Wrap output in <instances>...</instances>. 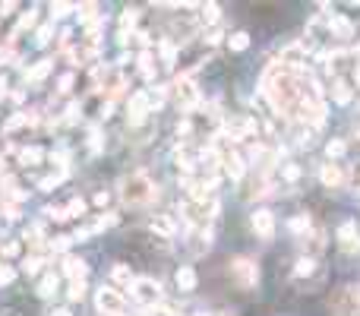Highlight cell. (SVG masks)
Wrapping results in <instances>:
<instances>
[{"mask_svg": "<svg viewBox=\"0 0 360 316\" xmlns=\"http://www.w3.org/2000/svg\"><path fill=\"white\" fill-rule=\"evenodd\" d=\"M155 193L158 190H155V184H152V177L143 171H133L120 180V200L127 203V206H146V203L155 200Z\"/></svg>", "mask_w": 360, "mask_h": 316, "instance_id": "obj_1", "label": "cell"}, {"mask_svg": "<svg viewBox=\"0 0 360 316\" xmlns=\"http://www.w3.org/2000/svg\"><path fill=\"white\" fill-rule=\"evenodd\" d=\"M218 209L221 206H218L215 196H212V200H184L180 203V215L193 225V231H196V228H209L212 219L218 215Z\"/></svg>", "mask_w": 360, "mask_h": 316, "instance_id": "obj_2", "label": "cell"}, {"mask_svg": "<svg viewBox=\"0 0 360 316\" xmlns=\"http://www.w3.org/2000/svg\"><path fill=\"white\" fill-rule=\"evenodd\" d=\"M228 272H231V282L244 291H253L259 285V266H256V260H250V256L231 260V269H228Z\"/></svg>", "mask_w": 360, "mask_h": 316, "instance_id": "obj_3", "label": "cell"}, {"mask_svg": "<svg viewBox=\"0 0 360 316\" xmlns=\"http://www.w3.org/2000/svg\"><path fill=\"white\" fill-rule=\"evenodd\" d=\"M95 307L104 316H123L127 313V301H123V291H117L114 285H102L95 294Z\"/></svg>", "mask_w": 360, "mask_h": 316, "instance_id": "obj_4", "label": "cell"}, {"mask_svg": "<svg viewBox=\"0 0 360 316\" xmlns=\"http://www.w3.org/2000/svg\"><path fill=\"white\" fill-rule=\"evenodd\" d=\"M329 310L332 316H357L360 313V297H357V288H338L329 301Z\"/></svg>", "mask_w": 360, "mask_h": 316, "instance_id": "obj_5", "label": "cell"}, {"mask_svg": "<svg viewBox=\"0 0 360 316\" xmlns=\"http://www.w3.org/2000/svg\"><path fill=\"white\" fill-rule=\"evenodd\" d=\"M133 297H136L143 307H149V310H155L158 303H164V297H162V285L155 282V278H136L133 282Z\"/></svg>", "mask_w": 360, "mask_h": 316, "instance_id": "obj_6", "label": "cell"}, {"mask_svg": "<svg viewBox=\"0 0 360 316\" xmlns=\"http://www.w3.org/2000/svg\"><path fill=\"white\" fill-rule=\"evenodd\" d=\"M215 152H218V149H215ZM218 155H221V171L228 174L231 180H240V177L246 174V158L240 155L237 149H221Z\"/></svg>", "mask_w": 360, "mask_h": 316, "instance_id": "obj_7", "label": "cell"}, {"mask_svg": "<svg viewBox=\"0 0 360 316\" xmlns=\"http://www.w3.org/2000/svg\"><path fill=\"white\" fill-rule=\"evenodd\" d=\"M149 114H152L149 92H136V95L130 98V104H127V120H130V127H139Z\"/></svg>", "mask_w": 360, "mask_h": 316, "instance_id": "obj_8", "label": "cell"}, {"mask_svg": "<svg viewBox=\"0 0 360 316\" xmlns=\"http://www.w3.org/2000/svg\"><path fill=\"white\" fill-rule=\"evenodd\" d=\"M250 228H253V234H256V237H263V241H272V237H275V215L269 212V209H253Z\"/></svg>", "mask_w": 360, "mask_h": 316, "instance_id": "obj_9", "label": "cell"}, {"mask_svg": "<svg viewBox=\"0 0 360 316\" xmlns=\"http://www.w3.org/2000/svg\"><path fill=\"white\" fill-rule=\"evenodd\" d=\"M171 89H174V95H177V102L184 104L187 111H193L199 104V89H196V83H193L190 76H180V79H177L174 86H171Z\"/></svg>", "mask_w": 360, "mask_h": 316, "instance_id": "obj_10", "label": "cell"}, {"mask_svg": "<svg viewBox=\"0 0 360 316\" xmlns=\"http://www.w3.org/2000/svg\"><path fill=\"white\" fill-rule=\"evenodd\" d=\"M335 237H338V247L345 250V253H360V231L354 221H341Z\"/></svg>", "mask_w": 360, "mask_h": 316, "instance_id": "obj_11", "label": "cell"}, {"mask_svg": "<svg viewBox=\"0 0 360 316\" xmlns=\"http://www.w3.org/2000/svg\"><path fill=\"white\" fill-rule=\"evenodd\" d=\"M329 35L338 38V42H351L357 35V29H354V22L345 13H329Z\"/></svg>", "mask_w": 360, "mask_h": 316, "instance_id": "obj_12", "label": "cell"}, {"mask_svg": "<svg viewBox=\"0 0 360 316\" xmlns=\"http://www.w3.org/2000/svg\"><path fill=\"white\" fill-rule=\"evenodd\" d=\"M320 180L322 187H329V190H338V187H345V171H341V165H335V161H329V165L320 168Z\"/></svg>", "mask_w": 360, "mask_h": 316, "instance_id": "obj_13", "label": "cell"}, {"mask_svg": "<svg viewBox=\"0 0 360 316\" xmlns=\"http://www.w3.org/2000/svg\"><path fill=\"white\" fill-rule=\"evenodd\" d=\"M61 272L67 275L70 282H86L88 266H86V260H79V256H63V269H61Z\"/></svg>", "mask_w": 360, "mask_h": 316, "instance_id": "obj_14", "label": "cell"}, {"mask_svg": "<svg viewBox=\"0 0 360 316\" xmlns=\"http://www.w3.org/2000/svg\"><path fill=\"white\" fill-rule=\"evenodd\" d=\"M332 102L335 104H351V98H354V89H351V83L347 79H341V76H335L332 79Z\"/></svg>", "mask_w": 360, "mask_h": 316, "instance_id": "obj_15", "label": "cell"}, {"mask_svg": "<svg viewBox=\"0 0 360 316\" xmlns=\"http://www.w3.org/2000/svg\"><path fill=\"white\" fill-rule=\"evenodd\" d=\"M304 247H306V256H316V253H322L326 250V231H320V228H313L310 234L304 237Z\"/></svg>", "mask_w": 360, "mask_h": 316, "instance_id": "obj_16", "label": "cell"}, {"mask_svg": "<svg viewBox=\"0 0 360 316\" xmlns=\"http://www.w3.org/2000/svg\"><path fill=\"white\" fill-rule=\"evenodd\" d=\"M111 282H114L117 291H120V288L130 291V288H133V282H136V275L130 272L127 266H114V269H111Z\"/></svg>", "mask_w": 360, "mask_h": 316, "instance_id": "obj_17", "label": "cell"}, {"mask_svg": "<svg viewBox=\"0 0 360 316\" xmlns=\"http://www.w3.org/2000/svg\"><path fill=\"white\" fill-rule=\"evenodd\" d=\"M174 282H177V288L180 291H196V272H193V266H180L177 269V275H174Z\"/></svg>", "mask_w": 360, "mask_h": 316, "instance_id": "obj_18", "label": "cell"}, {"mask_svg": "<svg viewBox=\"0 0 360 316\" xmlns=\"http://www.w3.org/2000/svg\"><path fill=\"white\" fill-rule=\"evenodd\" d=\"M288 228H291V234H297V237H306V234L313 231V219L306 212H300V215H294V219L288 221Z\"/></svg>", "mask_w": 360, "mask_h": 316, "instance_id": "obj_19", "label": "cell"}, {"mask_svg": "<svg viewBox=\"0 0 360 316\" xmlns=\"http://www.w3.org/2000/svg\"><path fill=\"white\" fill-rule=\"evenodd\" d=\"M310 275H320V266H316V260H310V256H304V260H297V266H294V278H310Z\"/></svg>", "mask_w": 360, "mask_h": 316, "instance_id": "obj_20", "label": "cell"}, {"mask_svg": "<svg viewBox=\"0 0 360 316\" xmlns=\"http://www.w3.org/2000/svg\"><path fill=\"white\" fill-rule=\"evenodd\" d=\"M155 54H152V51H143V54H139V73L146 76V79H155Z\"/></svg>", "mask_w": 360, "mask_h": 316, "instance_id": "obj_21", "label": "cell"}, {"mask_svg": "<svg viewBox=\"0 0 360 316\" xmlns=\"http://www.w3.org/2000/svg\"><path fill=\"white\" fill-rule=\"evenodd\" d=\"M51 70V61H38L32 70H26V83H38V79H45Z\"/></svg>", "mask_w": 360, "mask_h": 316, "instance_id": "obj_22", "label": "cell"}, {"mask_svg": "<svg viewBox=\"0 0 360 316\" xmlns=\"http://www.w3.org/2000/svg\"><path fill=\"white\" fill-rule=\"evenodd\" d=\"M152 231H158L162 237H171V234H174V221H171L168 215H155V219H152Z\"/></svg>", "mask_w": 360, "mask_h": 316, "instance_id": "obj_23", "label": "cell"}, {"mask_svg": "<svg viewBox=\"0 0 360 316\" xmlns=\"http://www.w3.org/2000/svg\"><path fill=\"white\" fill-rule=\"evenodd\" d=\"M347 152V143L345 139H329L326 143V155H329V161H338L341 155Z\"/></svg>", "mask_w": 360, "mask_h": 316, "instance_id": "obj_24", "label": "cell"}, {"mask_svg": "<svg viewBox=\"0 0 360 316\" xmlns=\"http://www.w3.org/2000/svg\"><path fill=\"white\" fill-rule=\"evenodd\" d=\"M19 161H22V165H38V161H45V149H38V145L22 149L19 152Z\"/></svg>", "mask_w": 360, "mask_h": 316, "instance_id": "obj_25", "label": "cell"}, {"mask_svg": "<svg viewBox=\"0 0 360 316\" xmlns=\"http://www.w3.org/2000/svg\"><path fill=\"white\" fill-rule=\"evenodd\" d=\"M38 294H41V297L57 294V275H54V272H48V275H45V278L38 282Z\"/></svg>", "mask_w": 360, "mask_h": 316, "instance_id": "obj_26", "label": "cell"}, {"mask_svg": "<svg viewBox=\"0 0 360 316\" xmlns=\"http://www.w3.org/2000/svg\"><path fill=\"white\" fill-rule=\"evenodd\" d=\"M228 48H231V51H246V48H250V35H246V32L228 35Z\"/></svg>", "mask_w": 360, "mask_h": 316, "instance_id": "obj_27", "label": "cell"}, {"mask_svg": "<svg viewBox=\"0 0 360 316\" xmlns=\"http://www.w3.org/2000/svg\"><path fill=\"white\" fill-rule=\"evenodd\" d=\"M199 19H203L205 26H215L218 22V3H203V7H199Z\"/></svg>", "mask_w": 360, "mask_h": 316, "instance_id": "obj_28", "label": "cell"}, {"mask_svg": "<svg viewBox=\"0 0 360 316\" xmlns=\"http://www.w3.org/2000/svg\"><path fill=\"white\" fill-rule=\"evenodd\" d=\"M41 266H45V260H41L38 253H35V256H26V260H22V272H29V275H38Z\"/></svg>", "mask_w": 360, "mask_h": 316, "instance_id": "obj_29", "label": "cell"}, {"mask_svg": "<svg viewBox=\"0 0 360 316\" xmlns=\"http://www.w3.org/2000/svg\"><path fill=\"white\" fill-rule=\"evenodd\" d=\"M63 209H67V219H79V215L86 212V200H82V196L79 200H70Z\"/></svg>", "mask_w": 360, "mask_h": 316, "instance_id": "obj_30", "label": "cell"}, {"mask_svg": "<svg viewBox=\"0 0 360 316\" xmlns=\"http://www.w3.org/2000/svg\"><path fill=\"white\" fill-rule=\"evenodd\" d=\"M67 297L70 301H82V297H86V282H70L67 285Z\"/></svg>", "mask_w": 360, "mask_h": 316, "instance_id": "obj_31", "label": "cell"}, {"mask_svg": "<svg viewBox=\"0 0 360 316\" xmlns=\"http://www.w3.org/2000/svg\"><path fill=\"white\" fill-rule=\"evenodd\" d=\"M281 180H288V184H297V180H300V168L297 165H281Z\"/></svg>", "mask_w": 360, "mask_h": 316, "instance_id": "obj_32", "label": "cell"}, {"mask_svg": "<svg viewBox=\"0 0 360 316\" xmlns=\"http://www.w3.org/2000/svg\"><path fill=\"white\" fill-rule=\"evenodd\" d=\"M19 250H22V244H19V241H7V244H0V253L7 256V260L19 256Z\"/></svg>", "mask_w": 360, "mask_h": 316, "instance_id": "obj_33", "label": "cell"}, {"mask_svg": "<svg viewBox=\"0 0 360 316\" xmlns=\"http://www.w3.org/2000/svg\"><path fill=\"white\" fill-rule=\"evenodd\" d=\"M16 278V269L7 266V262H0V285H10Z\"/></svg>", "mask_w": 360, "mask_h": 316, "instance_id": "obj_34", "label": "cell"}, {"mask_svg": "<svg viewBox=\"0 0 360 316\" xmlns=\"http://www.w3.org/2000/svg\"><path fill=\"white\" fill-rule=\"evenodd\" d=\"M162 57H164V63H174V57H177L174 42H162Z\"/></svg>", "mask_w": 360, "mask_h": 316, "instance_id": "obj_35", "label": "cell"}, {"mask_svg": "<svg viewBox=\"0 0 360 316\" xmlns=\"http://www.w3.org/2000/svg\"><path fill=\"white\" fill-rule=\"evenodd\" d=\"M164 95H168V89H162V86H158L155 92H149V102H152V108H162V104H164Z\"/></svg>", "mask_w": 360, "mask_h": 316, "instance_id": "obj_36", "label": "cell"}, {"mask_svg": "<svg viewBox=\"0 0 360 316\" xmlns=\"http://www.w3.org/2000/svg\"><path fill=\"white\" fill-rule=\"evenodd\" d=\"M32 26H35V13H26V16H22V19H19V26H16L13 38H16V35H19V32H26V29H32Z\"/></svg>", "mask_w": 360, "mask_h": 316, "instance_id": "obj_37", "label": "cell"}, {"mask_svg": "<svg viewBox=\"0 0 360 316\" xmlns=\"http://www.w3.org/2000/svg\"><path fill=\"white\" fill-rule=\"evenodd\" d=\"M61 180H63V171L61 174H51V177H45V180H38V187H41V190H51V187H57Z\"/></svg>", "mask_w": 360, "mask_h": 316, "instance_id": "obj_38", "label": "cell"}, {"mask_svg": "<svg viewBox=\"0 0 360 316\" xmlns=\"http://www.w3.org/2000/svg\"><path fill=\"white\" fill-rule=\"evenodd\" d=\"M35 42H38V45H48V42H51V26H41L38 35H35Z\"/></svg>", "mask_w": 360, "mask_h": 316, "instance_id": "obj_39", "label": "cell"}, {"mask_svg": "<svg viewBox=\"0 0 360 316\" xmlns=\"http://www.w3.org/2000/svg\"><path fill=\"white\" fill-rule=\"evenodd\" d=\"M70 244H73V237H54V241H51V250H67Z\"/></svg>", "mask_w": 360, "mask_h": 316, "instance_id": "obj_40", "label": "cell"}, {"mask_svg": "<svg viewBox=\"0 0 360 316\" xmlns=\"http://www.w3.org/2000/svg\"><path fill=\"white\" fill-rule=\"evenodd\" d=\"M221 38H224V32H221V29H212V32L205 35V45H218V42H221Z\"/></svg>", "mask_w": 360, "mask_h": 316, "instance_id": "obj_41", "label": "cell"}, {"mask_svg": "<svg viewBox=\"0 0 360 316\" xmlns=\"http://www.w3.org/2000/svg\"><path fill=\"white\" fill-rule=\"evenodd\" d=\"M88 145H92V149H102V133H98V130H92V133H88Z\"/></svg>", "mask_w": 360, "mask_h": 316, "instance_id": "obj_42", "label": "cell"}, {"mask_svg": "<svg viewBox=\"0 0 360 316\" xmlns=\"http://www.w3.org/2000/svg\"><path fill=\"white\" fill-rule=\"evenodd\" d=\"M70 86H73V76H63V79H61V95H67V92H70Z\"/></svg>", "mask_w": 360, "mask_h": 316, "instance_id": "obj_43", "label": "cell"}, {"mask_svg": "<svg viewBox=\"0 0 360 316\" xmlns=\"http://www.w3.org/2000/svg\"><path fill=\"white\" fill-rule=\"evenodd\" d=\"M108 200H111V196H108V193H95V206H108Z\"/></svg>", "mask_w": 360, "mask_h": 316, "instance_id": "obj_44", "label": "cell"}, {"mask_svg": "<svg viewBox=\"0 0 360 316\" xmlns=\"http://www.w3.org/2000/svg\"><path fill=\"white\" fill-rule=\"evenodd\" d=\"M51 10H54V16H63L67 10H73V7H70V3H57V7H51Z\"/></svg>", "mask_w": 360, "mask_h": 316, "instance_id": "obj_45", "label": "cell"}, {"mask_svg": "<svg viewBox=\"0 0 360 316\" xmlns=\"http://www.w3.org/2000/svg\"><path fill=\"white\" fill-rule=\"evenodd\" d=\"M51 316H73V313H70L67 307H57V310H51Z\"/></svg>", "mask_w": 360, "mask_h": 316, "instance_id": "obj_46", "label": "cell"}, {"mask_svg": "<svg viewBox=\"0 0 360 316\" xmlns=\"http://www.w3.org/2000/svg\"><path fill=\"white\" fill-rule=\"evenodd\" d=\"M351 187H354V193H360V171L354 174V180H351Z\"/></svg>", "mask_w": 360, "mask_h": 316, "instance_id": "obj_47", "label": "cell"}, {"mask_svg": "<svg viewBox=\"0 0 360 316\" xmlns=\"http://www.w3.org/2000/svg\"><path fill=\"white\" fill-rule=\"evenodd\" d=\"M7 95V79H3V76H0V98Z\"/></svg>", "mask_w": 360, "mask_h": 316, "instance_id": "obj_48", "label": "cell"}, {"mask_svg": "<svg viewBox=\"0 0 360 316\" xmlns=\"http://www.w3.org/2000/svg\"><path fill=\"white\" fill-rule=\"evenodd\" d=\"M354 136H357V139H360V124H357V127H354Z\"/></svg>", "mask_w": 360, "mask_h": 316, "instance_id": "obj_49", "label": "cell"}, {"mask_svg": "<svg viewBox=\"0 0 360 316\" xmlns=\"http://www.w3.org/2000/svg\"><path fill=\"white\" fill-rule=\"evenodd\" d=\"M354 79H357V86H360V67H357V73H354Z\"/></svg>", "mask_w": 360, "mask_h": 316, "instance_id": "obj_50", "label": "cell"}, {"mask_svg": "<svg viewBox=\"0 0 360 316\" xmlns=\"http://www.w3.org/2000/svg\"><path fill=\"white\" fill-rule=\"evenodd\" d=\"M212 316H228V313H212Z\"/></svg>", "mask_w": 360, "mask_h": 316, "instance_id": "obj_51", "label": "cell"}, {"mask_svg": "<svg viewBox=\"0 0 360 316\" xmlns=\"http://www.w3.org/2000/svg\"><path fill=\"white\" fill-rule=\"evenodd\" d=\"M357 297H360V288H357Z\"/></svg>", "mask_w": 360, "mask_h": 316, "instance_id": "obj_52", "label": "cell"}]
</instances>
